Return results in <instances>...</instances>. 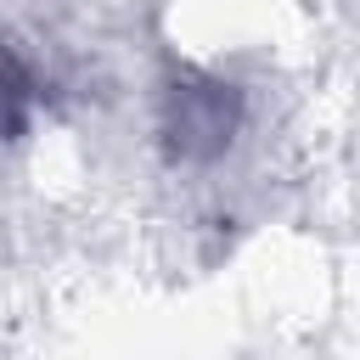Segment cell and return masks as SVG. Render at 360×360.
Returning a JSON list of instances; mask_svg holds the SVG:
<instances>
[{
    "instance_id": "obj_1",
    "label": "cell",
    "mask_w": 360,
    "mask_h": 360,
    "mask_svg": "<svg viewBox=\"0 0 360 360\" xmlns=\"http://www.w3.org/2000/svg\"><path fill=\"white\" fill-rule=\"evenodd\" d=\"M242 129V96L225 79L186 73L163 90V146L174 163H214Z\"/></svg>"
},
{
    "instance_id": "obj_2",
    "label": "cell",
    "mask_w": 360,
    "mask_h": 360,
    "mask_svg": "<svg viewBox=\"0 0 360 360\" xmlns=\"http://www.w3.org/2000/svg\"><path fill=\"white\" fill-rule=\"evenodd\" d=\"M34 118V68L0 34V141H17Z\"/></svg>"
}]
</instances>
